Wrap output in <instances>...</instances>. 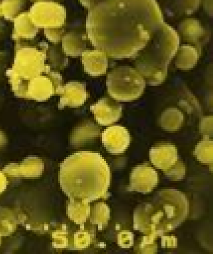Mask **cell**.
Listing matches in <instances>:
<instances>
[{"mask_svg":"<svg viewBox=\"0 0 213 254\" xmlns=\"http://www.w3.org/2000/svg\"><path fill=\"white\" fill-rule=\"evenodd\" d=\"M164 23L156 0H104L89 10L88 39L115 59L135 57Z\"/></svg>","mask_w":213,"mask_h":254,"instance_id":"obj_1","label":"cell"},{"mask_svg":"<svg viewBox=\"0 0 213 254\" xmlns=\"http://www.w3.org/2000/svg\"><path fill=\"white\" fill-rule=\"evenodd\" d=\"M61 185L71 199L91 203L109 197L111 173L100 153L82 151L67 158L61 168Z\"/></svg>","mask_w":213,"mask_h":254,"instance_id":"obj_2","label":"cell"},{"mask_svg":"<svg viewBox=\"0 0 213 254\" xmlns=\"http://www.w3.org/2000/svg\"><path fill=\"white\" fill-rule=\"evenodd\" d=\"M180 36L168 24L163 23L152 34L146 47L136 56V69L150 85H158L168 75V65L180 47Z\"/></svg>","mask_w":213,"mask_h":254,"instance_id":"obj_3","label":"cell"},{"mask_svg":"<svg viewBox=\"0 0 213 254\" xmlns=\"http://www.w3.org/2000/svg\"><path fill=\"white\" fill-rule=\"evenodd\" d=\"M47 53L36 47H24L16 51L13 67L7 74L16 96L23 97L28 83L42 73L51 71L46 64Z\"/></svg>","mask_w":213,"mask_h":254,"instance_id":"obj_4","label":"cell"},{"mask_svg":"<svg viewBox=\"0 0 213 254\" xmlns=\"http://www.w3.org/2000/svg\"><path fill=\"white\" fill-rule=\"evenodd\" d=\"M152 204L169 232L180 227L190 211L186 196L177 189L160 190L154 195Z\"/></svg>","mask_w":213,"mask_h":254,"instance_id":"obj_5","label":"cell"},{"mask_svg":"<svg viewBox=\"0 0 213 254\" xmlns=\"http://www.w3.org/2000/svg\"><path fill=\"white\" fill-rule=\"evenodd\" d=\"M106 86L112 99L128 102L141 96L146 87V81L135 68L120 66L108 73Z\"/></svg>","mask_w":213,"mask_h":254,"instance_id":"obj_6","label":"cell"},{"mask_svg":"<svg viewBox=\"0 0 213 254\" xmlns=\"http://www.w3.org/2000/svg\"><path fill=\"white\" fill-rule=\"evenodd\" d=\"M29 14L34 25L39 29L62 28L66 19L65 7L52 1L36 2Z\"/></svg>","mask_w":213,"mask_h":254,"instance_id":"obj_7","label":"cell"},{"mask_svg":"<svg viewBox=\"0 0 213 254\" xmlns=\"http://www.w3.org/2000/svg\"><path fill=\"white\" fill-rule=\"evenodd\" d=\"M134 229L156 239L169 233L152 203L140 204L134 210Z\"/></svg>","mask_w":213,"mask_h":254,"instance_id":"obj_8","label":"cell"},{"mask_svg":"<svg viewBox=\"0 0 213 254\" xmlns=\"http://www.w3.org/2000/svg\"><path fill=\"white\" fill-rule=\"evenodd\" d=\"M62 75L59 73L51 71L42 73L28 83L23 98L46 101L52 96L59 93L62 86Z\"/></svg>","mask_w":213,"mask_h":254,"instance_id":"obj_9","label":"cell"},{"mask_svg":"<svg viewBox=\"0 0 213 254\" xmlns=\"http://www.w3.org/2000/svg\"><path fill=\"white\" fill-rule=\"evenodd\" d=\"M158 175L148 164L138 165L131 172L128 190L147 194L157 187Z\"/></svg>","mask_w":213,"mask_h":254,"instance_id":"obj_10","label":"cell"},{"mask_svg":"<svg viewBox=\"0 0 213 254\" xmlns=\"http://www.w3.org/2000/svg\"><path fill=\"white\" fill-rule=\"evenodd\" d=\"M102 143L106 151L113 155L124 153L130 145L128 130L120 125L112 126L102 133Z\"/></svg>","mask_w":213,"mask_h":254,"instance_id":"obj_11","label":"cell"},{"mask_svg":"<svg viewBox=\"0 0 213 254\" xmlns=\"http://www.w3.org/2000/svg\"><path fill=\"white\" fill-rule=\"evenodd\" d=\"M121 104L109 97H103L90 107L96 121L102 126H108L117 122L122 113Z\"/></svg>","mask_w":213,"mask_h":254,"instance_id":"obj_12","label":"cell"},{"mask_svg":"<svg viewBox=\"0 0 213 254\" xmlns=\"http://www.w3.org/2000/svg\"><path fill=\"white\" fill-rule=\"evenodd\" d=\"M60 95V109L65 107H78L85 103L88 97L86 84L83 82L70 81L62 86Z\"/></svg>","mask_w":213,"mask_h":254,"instance_id":"obj_13","label":"cell"},{"mask_svg":"<svg viewBox=\"0 0 213 254\" xmlns=\"http://www.w3.org/2000/svg\"><path fill=\"white\" fill-rule=\"evenodd\" d=\"M150 159L156 167L166 172L178 161V150L170 143L158 144L150 149Z\"/></svg>","mask_w":213,"mask_h":254,"instance_id":"obj_14","label":"cell"},{"mask_svg":"<svg viewBox=\"0 0 213 254\" xmlns=\"http://www.w3.org/2000/svg\"><path fill=\"white\" fill-rule=\"evenodd\" d=\"M84 70L92 76L104 75L108 68V58L105 53L100 50H86L82 55Z\"/></svg>","mask_w":213,"mask_h":254,"instance_id":"obj_15","label":"cell"},{"mask_svg":"<svg viewBox=\"0 0 213 254\" xmlns=\"http://www.w3.org/2000/svg\"><path fill=\"white\" fill-rule=\"evenodd\" d=\"M13 39L16 41H29L35 39L39 33V28L36 27L30 17L29 12L20 13L14 19Z\"/></svg>","mask_w":213,"mask_h":254,"instance_id":"obj_16","label":"cell"},{"mask_svg":"<svg viewBox=\"0 0 213 254\" xmlns=\"http://www.w3.org/2000/svg\"><path fill=\"white\" fill-rule=\"evenodd\" d=\"M178 30L184 40L196 45L199 51H201L200 40L204 37L206 30L200 21L196 19H185L178 26Z\"/></svg>","mask_w":213,"mask_h":254,"instance_id":"obj_17","label":"cell"},{"mask_svg":"<svg viewBox=\"0 0 213 254\" xmlns=\"http://www.w3.org/2000/svg\"><path fill=\"white\" fill-rule=\"evenodd\" d=\"M62 48L69 57L82 56L87 49V37L84 34L69 33L62 37Z\"/></svg>","mask_w":213,"mask_h":254,"instance_id":"obj_18","label":"cell"},{"mask_svg":"<svg viewBox=\"0 0 213 254\" xmlns=\"http://www.w3.org/2000/svg\"><path fill=\"white\" fill-rule=\"evenodd\" d=\"M201 51L192 45L180 46L176 54V66L183 70L192 69L198 63Z\"/></svg>","mask_w":213,"mask_h":254,"instance_id":"obj_19","label":"cell"},{"mask_svg":"<svg viewBox=\"0 0 213 254\" xmlns=\"http://www.w3.org/2000/svg\"><path fill=\"white\" fill-rule=\"evenodd\" d=\"M184 122V115L178 108H168L162 112L160 123L162 129L168 132L180 130Z\"/></svg>","mask_w":213,"mask_h":254,"instance_id":"obj_20","label":"cell"},{"mask_svg":"<svg viewBox=\"0 0 213 254\" xmlns=\"http://www.w3.org/2000/svg\"><path fill=\"white\" fill-rule=\"evenodd\" d=\"M90 222L97 225L98 230L102 231L107 227L110 218V208L104 203H98L90 207Z\"/></svg>","mask_w":213,"mask_h":254,"instance_id":"obj_21","label":"cell"},{"mask_svg":"<svg viewBox=\"0 0 213 254\" xmlns=\"http://www.w3.org/2000/svg\"><path fill=\"white\" fill-rule=\"evenodd\" d=\"M90 203L79 199H71L68 207V215L78 225H83L89 218Z\"/></svg>","mask_w":213,"mask_h":254,"instance_id":"obj_22","label":"cell"},{"mask_svg":"<svg viewBox=\"0 0 213 254\" xmlns=\"http://www.w3.org/2000/svg\"><path fill=\"white\" fill-rule=\"evenodd\" d=\"M26 7V0H3L0 3V17L13 21Z\"/></svg>","mask_w":213,"mask_h":254,"instance_id":"obj_23","label":"cell"},{"mask_svg":"<svg viewBox=\"0 0 213 254\" xmlns=\"http://www.w3.org/2000/svg\"><path fill=\"white\" fill-rule=\"evenodd\" d=\"M198 161L206 165L213 163V141L208 136H204L202 141L199 142L194 151Z\"/></svg>","mask_w":213,"mask_h":254,"instance_id":"obj_24","label":"cell"},{"mask_svg":"<svg viewBox=\"0 0 213 254\" xmlns=\"http://www.w3.org/2000/svg\"><path fill=\"white\" fill-rule=\"evenodd\" d=\"M202 0H174V9L180 15H191L198 11Z\"/></svg>","mask_w":213,"mask_h":254,"instance_id":"obj_25","label":"cell"},{"mask_svg":"<svg viewBox=\"0 0 213 254\" xmlns=\"http://www.w3.org/2000/svg\"><path fill=\"white\" fill-rule=\"evenodd\" d=\"M156 238L151 236H145L142 238L135 251L141 254H155L158 252V245L156 243Z\"/></svg>","mask_w":213,"mask_h":254,"instance_id":"obj_26","label":"cell"},{"mask_svg":"<svg viewBox=\"0 0 213 254\" xmlns=\"http://www.w3.org/2000/svg\"><path fill=\"white\" fill-rule=\"evenodd\" d=\"M166 177L170 181H182L186 176V167L181 160H178L176 163L173 165L170 169L165 172Z\"/></svg>","mask_w":213,"mask_h":254,"instance_id":"obj_27","label":"cell"},{"mask_svg":"<svg viewBox=\"0 0 213 254\" xmlns=\"http://www.w3.org/2000/svg\"><path fill=\"white\" fill-rule=\"evenodd\" d=\"M94 237V233L88 231H80L74 235V248L77 250H82L87 248L92 243Z\"/></svg>","mask_w":213,"mask_h":254,"instance_id":"obj_28","label":"cell"},{"mask_svg":"<svg viewBox=\"0 0 213 254\" xmlns=\"http://www.w3.org/2000/svg\"><path fill=\"white\" fill-rule=\"evenodd\" d=\"M134 234L130 231H122L118 235V245L124 249L134 246Z\"/></svg>","mask_w":213,"mask_h":254,"instance_id":"obj_29","label":"cell"},{"mask_svg":"<svg viewBox=\"0 0 213 254\" xmlns=\"http://www.w3.org/2000/svg\"><path fill=\"white\" fill-rule=\"evenodd\" d=\"M213 116L203 117L200 123V133L203 136L213 137Z\"/></svg>","mask_w":213,"mask_h":254,"instance_id":"obj_30","label":"cell"},{"mask_svg":"<svg viewBox=\"0 0 213 254\" xmlns=\"http://www.w3.org/2000/svg\"><path fill=\"white\" fill-rule=\"evenodd\" d=\"M63 28H55V29H45L46 37L53 43H59L63 35Z\"/></svg>","mask_w":213,"mask_h":254,"instance_id":"obj_31","label":"cell"},{"mask_svg":"<svg viewBox=\"0 0 213 254\" xmlns=\"http://www.w3.org/2000/svg\"><path fill=\"white\" fill-rule=\"evenodd\" d=\"M178 246V239L175 237H162V249H174Z\"/></svg>","mask_w":213,"mask_h":254,"instance_id":"obj_32","label":"cell"},{"mask_svg":"<svg viewBox=\"0 0 213 254\" xmlns=\"http://www.w3.org/2000/svg\"><path fill=\"white\" fill-rule=\"evenodd\" d=\"M104 0H80V3L88 10L92 9V8L97 5L100 2L103 1Z\"/></svg>","mask_w":213,"mask_h":254,"instance_id":"obj_33","label":"cell"},{"mask_svg":"<svg viewBox=\"0 0 213 254\" xmlns=\"http://www.w3.org/2000/svg\"><path fill=\"white\" fill-rule=\"evenodd\" d=\"M204 9L210 17H213V0H204Z\"/></svg>","mask_w":213,"mask_h":254,"instance_id":"obj_34","label":"cell"},{"mask_svg":"<svg viewBox=\"0 0 213 254\" xmlns=\"http://www.w3.org/2000/svg\"><path fill=\"white\" fill-rule=\"evenodd\" d=\"M5 24L4 23L3 20L0 17V38H1L2 35L4 33V30H5Z\"/></svg>","mask_w":213,"mask_h":254,"instance_id":"obj_35","label":"cell"},{"mask_svg":"<svg viewBox=\"0 0 213 254\" xmlns=\"http://www.w3.org/2000/svg\"><path fill=\"white\" fill-rule=\"evenodd\" d=\"M31 1H55V2H61L64 1V0H31Z\"/></svg>","mask_w":213,"mask_h":254,"instance_id":"obj_36","label":"cell"}]
</instances>
